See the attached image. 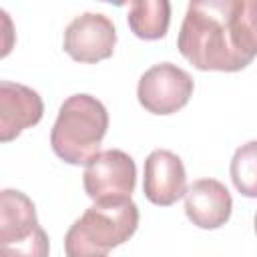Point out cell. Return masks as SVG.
<instances>
[{
  "mask_svg": "<svg viewBox=\"0 0 257 257\" xmlns=\"http://www.w3.org/2000/svg\"><path fill=\"white\" fill-rule=\"evenodd\" d=\"M139 227V207L131 201L88 207L66 231V257H106L110 249L128 241Z\"/></svg>",
  "mask_w": 257,
  "mask_h": 257,
  "instance_id": "3",
  "label": "cell"
},
{
  "mask_svg": "<svg viewBox=\"0 0 257 257\" xmlns=\"http://www.w3.org/2000/svg\"><path fill=\"white\" fill-rule=\"evenodd\" d=\"M116 44V28L112 20L100 12H84L76 16L62 38L64 52L84 64H96L112 56Z\"/></svg>",
  "mask_w": 257,
  "mask_h": 257,
  "instance_id": "7",
  "label": "cell"
},
{
  "mask_svg": "<svg viewBox=\"0 0 257 257\" xmlns=\"http://www.w3.org/2000/svg\"><path fill=\"white\" fill-rule=\"evenodd\" d=\"M233 211L227 187L217 179H197L185 193V213L199 229H219Z\"/></svg>",
  "mask_w": 257,
  "mask_h": 257,
  "instance_id": "10",
  "label": "cell"
},
{
  "mask_svg": "<svg viewBox=\"0 0 257 257\" xmlns=\"http://www.w3.org/2000/svg\"><path fill=\"white\" fill-rule=\"evenodd\" d=\"M237 0L189 2L177 48L197 70L237 72L251 64L237 36Z\"/></svg>",
  "mask_w": 257,
  "mask_h": 257,
  "instance_id": "1",
  "label": "cell"
},
{
  "mask_svg": "<svg viewBox=\"0 0 257 257\" xmlns=\"http://www.w3.org/2000/svg\"><path fill=\"white\" fill-rule=\"evenodd\" d=\"M126 20L137 38L159 40L169 30L171 4L167 0H135L128 4Z\"/></svg>",
  "mask_w": 257,
  "mask_h": 257,
  "instance_id": "11",
  "label": "cell"
},
{
  "mask_svg": "<svg viewBox=\"0 0 257 257\" xmlns=\"http://www.w3.org/2000/svg\"><path fill=\"white\" fill-rule=\"evenodd\" d=\"M229 173L235 189L243 197L257 199V141H249L235 151Z\"/></svg>",
  "mask_w": 257,
  "mask_h": 257,
  "instance_id": "12",
  "label": "cell"
},
{
  "mask_svg": "<svg viewBox=\"0 0 257 257\" xmlns=\"http://www.w3.org/2000/svg\"><path fill=\"white\" fill-rule=\"evenodd\" d=\"M48 235L34 203L16 189L0 193V257H48Z\"/></svg>",
  "mask_w": 257,
  "mask_h": 257,
  "instance_id": "4",
  "label": "cell"
},
{
  "mask_svg": "<svg viewBox=\"0 0 257 257\" xmlns=\"http://www.w3.org/2000/svg\"><path fill=\"white\" fill-rule=\"evenodd\" d=\"M145 197L159 207H171L187 193V173L179 155L157 149L145 161Z\"/></svg>",
  "mask_w": 257,
  "mask_h": 257,
  "instance_id": "8",
  "label": "cell"
},
{
  "mask_svg": "<svg viewBox=\"0 0 257 257\" xmlns=\"http://www.w3.org/2000/svg\"><path fill=\"white\" fill-rule=\"evenodd\" d=\"M44 102L40 94L24 84L2 80L0 82V141H14L24 128L40 122Z\"/></svg>",
  "mask_w": 257,
  "mask_h": 257,
  "instance_id": "9",
  "label": "cell"
},
{
  "mask_svg": "<svg viewBox=\"0 0 257 257\" xmlns=\"http://www.w3.org/2000/svg\"><path fill=\"white\" fill-rule=\"evenodd\" d=\"M255 235H257V213H255Z\"/></svg>",
  "mask_w": 257,
  "mask_h": 257,
  "instance_id": "13",
  "label": "cell"
},
{
  "mask_svg": "<svg viewBox=\"0 0 257 257\" xmlns=\"http://www.w3.org/2000/svg\"><path fill=\"white\" fill-rule=\"evenodd\" d=\"M108 128V112L92 94H72L60 108L50 131V147L68 165H86L100 151Z\"/></svg>",
  "mask_w": 257,
  "mask_h": 257,
  "instance_id": "2",
  "label": "cell"
},
{
  "mask_svg": "<svg viewBox=\"0 0 257 257\" xmlns=\"http://www.w3.org/2000/svg\"><path fill=\"white\" fill-rule=\"evenodd\" d=\"M84 193L98 205H116L131 201L137 185V165L120 149L100 151L84 165Z\"/></svg>",
  "mask_w": 257,
  "mask_h": 257,
  "instance_id": "5",
  "label": "cell"
},
{
  "mask_svg": "<svg viewBox=\"0 0 257 257\" xmlns=\"http://www.w3.org/2000/svg\"><path fill=\"white\" fill-rule=\"evenodd\" d=\"M193 88L195 82L187 70L173 62H161L139 78L137 98L153 114H173L189 102Z\"/></svg>",
  "mask_w": 257,
  "mask_h": 257,
  "instance_id": "6",
  "label": "cell"
}]
</instances>
